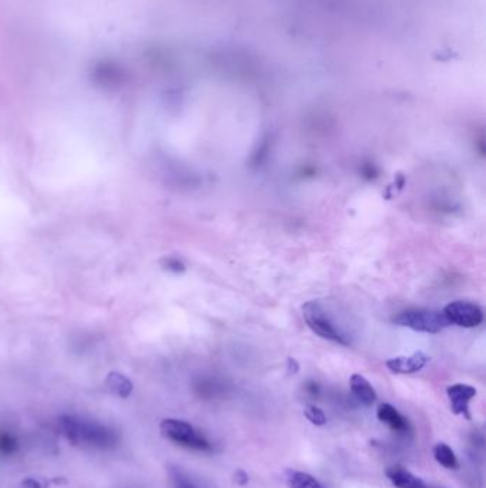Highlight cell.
I'll return each instance as SVG.
<instances>
[{"label":"cell","instance_id":"9","mask_svg":"<svg viewBox=\"0 0 486 488\" xmlns=\"http://www.w3.org/2000/svg\"><path fill=\"white\" fill-rule=\"evenodd\" d=\"M349 387L352 394L363 405L371 407L377 401V391L373 384L361 374H352L349 379Z\"/></svg>","mask_w":486,"mask_h":488},{"label":"cell","instance_id":"17","mask_svg":"<svg viewBox=\"0 0 486 488\" xmlns=\"http://www.w3.org/2000/svg\"><path fill=\"white\" fill-rule=\"evenodd\" d=\"M234 480H235V482L239 484V485H246V484L249 482V474H247L246 471L238 470V471H235V474H234Z\"/></svg>","mask_w":486,"mask_h":488},{"label":"cell","instance_id":"4","mask_svg":"<svg viewBox=\"0 0 486 488\" xmlns=\"http://www.w3.org/2000/svg\"><path fill=\"white\" fill-rule=\"evenodd\" d=\"M161 434L173 443H177L183 447L206 451L210 450V443L201 436L194 427L183 420L166 418L160 424Z\"/></svg>","mask_w":486,"mask_h":488},{"label":"cell","instance_id":"16","mask_svg":"<svg viewBox=\"0 0 486 488\" xmlns=\"http://www.w3.org/2000/svg\"><path fill=\"white\" fill-rule=\"evenodd\" d=\"M173 482L175 488H197L187 477H185L183 474H180L177 471L173 474Z\"/></svg>","mask_w":486,"mask_h":488},{"label":"cell","instance_id":"10","mask_svg":"<svg viewBox=\"0 0 486 488\" xmlns=\"http://www.w3.org/2000/svg\"><path fill=\"white\" fill-rule=\"evenodd\" d=\"M377 417L381 422L387 424L394 432H406L408 430V420L391 404L382 403L378 405Z\"/></svg>","mask_w":486,"mask_h":488},{"label":"cell","instance_id":"13","mask_svg":"<svg viewBox=\"0 0 486 488\" xmlns=\"http://www.w3.org/2000/svg\"><path fill=\"white\" fill-rule=\"evenodd\" d=\"M19 447L18 439L6 432H0V453L5 456H12Z\"/></svg>","mask_w":486,"mask_h":488},{"label":"cell","instance_id":"7","mask_svg":"<svg viewBox=\"0 0 486 488\" xmlns=\"http://www.w3.org/2000/svg\"><path fill=\"white\" fill-rule=\"evenodd\" d=\"M447 394L451 403V408L456 415H463L466 420H471L469 403L476 397L478 391L469 384H452L447 389Z\"/></svg>","mask_w":486,"mask_h":488},{"label":"cell","instance_id":"20","mask_svg":"<svg viewBox=\"0 0 486 488\" xmlns=\"http://www.w3.org/2000/svg\"><path fill=\"white\" fill-rule=\"evenodd\" d=\"M427 488H432V487H427Z\"/></svg>","mask_w":486,"mask_h":488},{"label":"cell","instance_id":"12","mask_svg":"<svg viewBox=\"0 0 486 488\" xmlns=\"http://www.w3.org/2000/svg\"><path fill=\"white\" fill-rule=\"evenodd\" d=\"M434 457L442 467H445L448 470L458 468V458H456L454 450L445 443H438L434 447Z\"/></svg>","mask_w":486,"mask_h":488},{"label":"cell","instance_id":"2","mask_svg":"<svg viewBox=\"0 0 486 488\" xmlns=\"http://www.w3.org/2000/svg\"><path fill=\"white\" fill-rule=\"evenodd\" d=\"M302 317L313 333L321 338L330 340L341 346H349L351 340L337 326L335 320L324 309L320 301H309L302 306Z\"/></svg>","mask_w":486,"mask_h":488},{"label":"cell","instance_id":"15","mask_svg":"<svg viewBox=\"0 0 486 488\" xmlns=\"http://www.w3.org/2000/svg\"><path fill=\"white\" fill-rule=\"evenodd\" d=\"M304 415L307 417V420L317 425V427H323L327 424V415L324 414V411L317 407V405H309L306 410H304Z\"/></svg>","mask_w":486,"mask_h":488},{"label":"cell","instance_id":"11","mask_svg":"<svg viewBox=\"0 0 486 488\" xmlns=\"http://www.w3.org/2000/svg\"><path fill=\"white\" fill-rule=\"evenodd\" d=\"M285 481L289 488H325L316 477L302 471H287Z\"/></svg>","mask_w":486,"mask_h":488},{"label":"cell","instance_id":"1","mask_svg":"<svg viewBox=\"0 0 486 488\" xmlns=\"http://www.w3.org/2000/svg\"><path fill=\"white\" fill-rule=\"evenodd\" d=\"M58 430L76 446H89L96 449H110L117 443V433L110 427L89 422L75 417H60Z\"/></svg>","mask_w":486,"mask_h":488},{"label":"cell","instance_id":"18","mask_svg":"<svg viewBox=\"0 0 486 488\" xmlns=\"http://www.w3.org/2000/svg\"><path fill=\"white\" fill-rule=\"evenodd\" d=\"M19 488H42V485H40L39 481H36L33 478H26V480H23L20 482Z\"/></svg>","mask_w":486,"mask_h":488},{"label":"cell","instance_id":"14","mask_svg":"<svg viewBox=\"0 0 486 488\" xmlns=\"http://www.w3.org/2000/svg\"><path fill=\"white\" fill-rule=\"evenodd\" d=\"M108 384L113 393H116L120 397H127L132 391V384L125 377L117 376V374L108 380Z\"/></svg>","mask_w":486,"mask_h":488},{"label":"cell","instance_id":"3","mask_svg":"<svg viewBox=\"0 0 486 488\" xmlns=\"http://www.w3.org/2000/svg\"><path fill=\"white\" fill-rule=\"evenodd\" d=\"M394 323L401 327L427 334H438L449 327V323L447 322L444 313L431 309L404 310L397 315V317H394Z\"/></svg>","mask_w":486,"mask_h":488},{"label":"cell","instance_id":"19","mask_svg":"<svg viewBox=\"0 0 486 488\" xmlns=\"http://www.w3.org/2000/svg\"><path fill=\"white\" fill-rule=\"evenodd\" d=\"M299 370V365L294 358H288V373L289 374H297Z\"/></svg>","mask_w":486,"mask_h":488},{"label":"cell","instance_id":"8","mask_svg":"<svg viewBox=\"0 0 486 488\" xmlns=\"http://www.w3.org/2000/svg\"><path fill=\"white\" fill-rule=\"evenodd\" d=\"M387 477L397 488H427V482L401 465H392L387 470Z\"/></svg>","mask_w":486,"mask_h":488},{"label":"cell","instance_id":"5","mask_svg":"<svg viewBox=\"0 0 486 488\" xmlns=\"http://www.w3.org/2000/svg\"><path fill=\"white\" fill-rule=\"evenodd\" d=\"M447 322L458 327L473 329L482 324L483 322V310L475 303L456 300L447 304L442 310Z\"/></svg>","mask_w":486,"mask_h":488},{"label":"cell","instance_id":"6","mask_svg":"<svg viewBox=\"0 0 486 488\" xmlns=\"http://www.w3.org/2000/svg\"><path fill=\"white\" fill-rule=\"evenodd\" d=\"M431 361V357L422 351H415L411 355H399L390 358L385 365L394 374H415L420 372Z\"/></svg>","mask_w":486,"mask_h":488}]
</instances>
